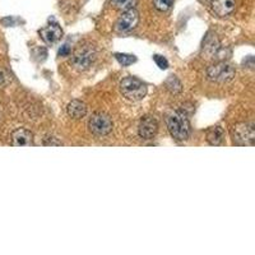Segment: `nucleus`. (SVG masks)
<instances>
[{
  "label": "nucleus",
  "instance_id": "nucleus-1",
  "mask_svg": "<svg viewBox=\"0 0 255 255\" xmlns=\"http://www.w3.org/2000/svg\"><path fill=\"white\" fill-rule=\"evenodd\" d=\"M166 123H167L168 131L174 139H176L177 142L188 139L190 135V124L185 114L181 111H174L167 116Z\"/></svg>",
  "mask_w": 255,
  "mask_h": 255
},
{
  "label": "nucleus",
  "instance_id": "nucleus-2",
  "mask_svg": "<svg viewBox=\"0 0 255 255\" xmlns=\"http://www.w3.org/2000/svg\"><path fill=\"white\" fill-rule=\"evenodd\" d=\"M120 91L123 96L129 101H140L147 95V86L139 79L128 77L120 82Z\"/></svg>",
  "mask_w": 255,
  "mask_h": 255
},
{
  "label": "nucleus",
  "instance_id": "nucleus-3",
  "mask_svg": "<svg viewBox=\"0 0 255 255\" xmlns=\"http://www.w3.org/2000/svg\"><path fill=\"white\" fill-rule=\"evenodd\" d=\"M235 68L227 64L226 61H220L207 69V77L213 82H229L235 77Z\"/></svg>",
  "mask_w": 255,
  "mask_h": 255
},
{
  "label": "nucleus",
  "instance_id": "nucleus-4",
  "mask_svg": "<svg viewBox=\"0 0 255 255\" xmlns=\"http://www.w3.org/2000/svg\"><path fill=\"white\" fill-rule=\"evenodd\" d=\"M88 128L96 135H108L113 130V122H111L110 116H108L106 114L97 113L91 116Z\"/></svg>",
  "mask_w": 255,
  "mask_h": 255
},
{
  "label": "nucleus",
  "instance_id": "nucleus-5",
  "mask_svg": "<svg viewBox=\"0 0 255 255\" xmlns=\"http://www.w3.org/2000/svg\"><path fill=\"white\" fill-rule=\"evenodd\" d=\"M254 125L253 124H238L232 129L234 143L240 145H252L254 142Z\"/></svg>",
  "mask_w": 255,
  "mask_h": 255
},
{
  "label": "nucleus",
  "instance_id": "nucleus-6",
  "mask_svg": "<svg viewBox=\"0 0 255 255\" xmlns=\"http://www.w3.org/2000/svg\"><path fill=\"white\" fill-rule=\"evenodd\" d=\"M95 50H93L92 47H81V49L74 54V56H73L72 63L76 69L87 70L88 68L92 65L93 60H95Z\"/></svg>",
  "mask_w": 255,
  "mask_h": 255
},
{
  "label": "nucleus",
  "instance_id": "nucleus-7",
  "mask_svg": "<svg viewBox=\"0 0 255 255\" xmlns=\"http://www.w3.org/2000/svg\"><path fill=\"white\" fill-rule=\"evenodd\" d=\"M139 22V14L135 9H129L125 10L122 15H120L119 20L116 22V31L118 32H129L133 28H135L136 24Z\"/></svg>",
  "mask_w": 255,
  "mask_h": 255
},
{
  "label": "nucleus",
  "instance_id": "nucleus-8",
  "mask_svg": "<svg viewBox=\"0 0 255 255\" xmlns=\"http://www.w3.org/2000/svg\"><path fill=\"white\" fill-rule=\"evenodd\" d=\"M157 130H158V123L153 116H145L140 120L139 127H138V134L142 139H153V136L157 134Z\"/></svg>",
  "mask_w": 255,
  "mask_h": 255
},
{
  "label": "nucleus",
  "instance_id": "nucleus-9",
  "mask_svg": "<svg viewBox=\"0 0 255 255\" xmlns=\"http://www.w3.org/2000/svg\"><path fill=\"white\" fill-rule=\"evenodd\" d=\"M235 0H211V8L221 18L229 17L235 10Z\"/></svg>",
  "mask_w": 255,
  "mask_h": 255
},
{
  "label": "nucleus",
  "instance_id": "nucleus-10",
  "mask_svg": "<svg viewBox=\"0 0 255 255\" xmlns=\"http://www.w3.org/2000/svg\"><path fill=\"white\" fill-rule=\"evenodd\" d=\"M38 33H40L41 38H42L46 44L51 45V44H55L56 41L60 40L61 35H63V31H61L60 26H59L56 22H52V23H50L49 26L40 29Z\"/></svg>",
  "mask_w": 255,
  "mask_h": 255
},
{
  "label": "nucleus",
  "instance_id": "nucleus-11",
  "mask_svg": "<svg viewBox=\"0 0 255 255\" xmlns=\"http://www.w3.org/2000/svg\"><path fill=\"white\" fill-rule=\"evenodd\" d=\"M12 144L15 147H27L32 144V133L27 129H17L12 133Z\"/></svg>",
  "mask_w": 255,
  "mask_h": 255
},
{
  "label": "nucleus",
  "instance_id": "nucleus-12",
  "mask_svg": "<svg viewBox=\"0 0 255 255\" xmlns=\"http://www.w3.org/2000/svg\"><path fill=\"white\" fill-rule=\"evenodd\" d=\"M67 113L70 118H73V119H82V118L86 116V114H87V106H86V104H83L82 101L74 100V101L68 104Z\"/></svg>",
  "mask_w": 255,
  "mask_h": 255
},
{
  "label": "nucleus",
  "instance_id": "nucleus-13",
  "mask_svg": "<svg viewBox=\"0 0 255 255\" xmlns=\"http://www.w3.org/2000/svg\"><path fill=\"white\" fill-rule=\"evenodd\" d=\"M207 140L211 145H220L225 139V130L220 125H215V127L209 128L207 130Z\"/></svg>",
  "mask_w": 255,
  "mask_h": 255
},
{
  "label": "nucleus",
  "instance_id": "nucleus-14",
  "mask_svg": "<svg viewBox=\"0 0 255 255\" xmlns=\"http://www.w3.org/2000/svg\"><path fill=\"white\" fill-rule=\"evenodd\" d=\"M220 49H221V46H220V42H218L217 37H216V36H212V35L207 36L206 40H204V42H203V52H206L209 58L215 59L216 54H217V51Z\"/></svg>",
  "mask_w": 255,
  "mask_h": 255
},
{
  "label": "nucleus",
  "instance_id": "nucleus-15",
  "mask_svg": "<svg viewBox=\"0 0 255 255\" xmlns=\"http://www.w3.org/2000/svg\"><path fill=\"white\" fill-rule=\"evenodd\" d=\"M110 3L115 9L125 12V10L133 9L138 3V0H110Z\"/></svg>",
  "mask_w": 255,
  "mask_h": 255
},
{
  "label": "nucleus",
  "instance_id": "nucleus-16",
  "mask_svg": "<svg viewBox=\"0 0 255 255\" xmlns=\"http://www.w3.org/2000/svg\"><path fill=\"white\" fill-rule=\"evenodd\" d=\"M166 87L174 93H179L180 91L183 90V86H181V82L176 78L175 76H170L166 81Z\"/></svg>",
  "mask_w": 255,
  "mask_h": 255
},
{
  "label": "nucleus",
  "instance_id": "nucleus-17",
  "mask_svg": "<svg viewBox=\"0 0 255 255\" xmlns=\"http://www.w3.org/2000/svg\"><path fill=\"white\" fill-rule=\"evenodd\" d=\"M116 60L119 61V64H122L123 67H129L133 63H135L136 58L130 54H115Z\"/></svg>",
  "mask_w": 255,
  "mask_h": 255
},
{
  "label": "nucleus",
  "instance_id": "nucleus-18",
  "mask_svg": "<svg viewBox=\"0 0 255 255\" xmlns=\"http://www.w3.org/2000/svg\"><path fill=\"white\" fill-rule=\"evenodd\" d=\"M172 3H174V0H153L154 6L159 12H167L168 9L171 8Z\"/></svg>",
  "mask_w": 255,
  "mask_h": 255
},
{
  "label": "nucleus",
  "instance_id": "nucleus-19",
  "mask_svg": "<svg viewBox=\"0 0 255 255\" xmlns=\"http://www.w3.org/2000/svg\"><path fill=\"white\" fill-rule=\"evenodd\" d=\"M153 60H154V63L157 64V67H158L159 69H167V68H168L167 59H165V58H163V56L154 55L153 56Z\"/></svg>",
  "mask_w": 255,
  "mask_h": 255
},
{
  "label": "nucleus",
  "instance_id": "nucleus-20",
  "mask_svg": "<svg viewBox=\"0 0 255 255\" xmlns=\"http://www.w3.org/2000/svg\"><path fill=\"white\" fill-rule=\"evenodd\" d=\"M70 51H72V49H70L69 45H63V46L59 49V56H69L70 55Z\"/></svg>",
  "mask_w": 255,
  "mask_h": 255
},
{
  "label": "nucleus",
  "instance_id": "nucleus-21",
  "mask_svg": "<svg viewBox=\"0 0 255 255\" xmlns=\"http://www.w3.org/2000/svg\"><path fill=\"white\" fill-rule=\"evenodd\" d=\"M45 145H61V142L56 140V138L54 136H46L44 140Z\"/></svg>",
  "mask_w": 255,
  "mask_h": 255
},
{
  "label": "nucleus",
  "instance_id": "nucleus-22",
  "mask_svg": "<svg viewBox=\"0 0 255 255\" xmlns=\"http://www.w3.org/2000/svg\"><path fill=\"white\" fill-rule=\"evenodd\" d=\"M200 1H206V0H200Z\"/></svg>",
  "mask_w": 255,
  "mask_h": 255
}]
</instances>
